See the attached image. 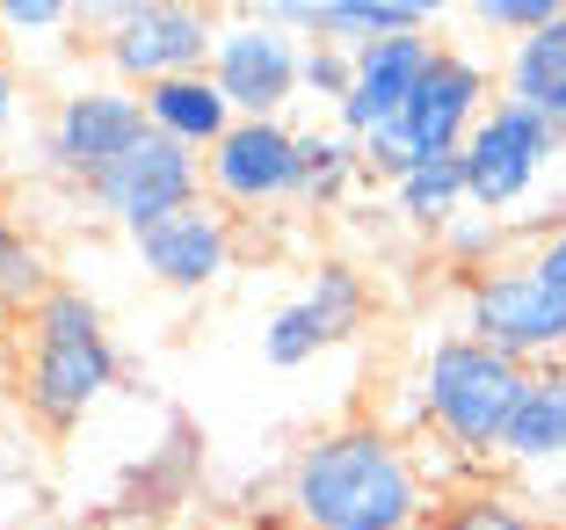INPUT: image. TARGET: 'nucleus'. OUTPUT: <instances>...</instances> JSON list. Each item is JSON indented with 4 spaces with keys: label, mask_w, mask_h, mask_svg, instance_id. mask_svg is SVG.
Listing matches in <instances>:
<instances>
[{
    "label": "nucleus",
    "mask_w": 566,
    "mask_h": 530,
    "mask_svg": "<svg viewBox=\"0 0 566 530\" xmlns=\"http://www.w3.org/2000/svg\"><path fill=\"white\" fill-rule=\"evenodd\" d=\"M429 530H545L531 509H523L509 487H486V480H472L465 495H450L443 509L429 516Z\"/></svg>",
    "instance_id": "nucleus-23"
},
{
    "label": "nucleus",
    "mask_w": 566,
    "mask_h": 530,
    "mask_svg": "<svg viewBox=\"0 0 566 530\" xmlns=\"http://www.w3.org/2000/svg\"><path fill=\"white\" fill-rule=\"evenodd\" d=\"M494 102H501V73L486 66V59H472V51H458V44H436L429 73H421L415 102H407V116H400L415 160L465 153V138L480 132V116L494 110Z\"/></svg>",
    "instance_id": "nucleus-10"
},
{
    "label": "nucleus",
    "mask_w": 566,
    "mask_h": 530,
    "mask_svg": "<svg viewBox=\"0 0 566 530\" xmlns=\"http://www.w3.org/2000/svg\"><path fill=\"white\" fill-rule=\"evenodd\" d=\"M66 30H81L73 0H0V44L30 51V44H51V37H66Z\"/></svg>",
    "instance_id": "nucleus-25"
},
{
    "label": "nucleus",
    "mask_w": 566,
    "mask_h": 530,
    "mask_svg": "<svg viewBox=\"0 0 566 530\" xmlns=\"http://www.w3.org/2000/svg\"><path fill=\"white\" fill-rule=\"evenodd\" d=\"M73 8H81V30H95V22L109 15V8H117V0H73Z\"/></svg>",
    "instance_id": "nucleus-32"
},
{
    "label": "nucleus",
    "mask_w": 566,
    "mask_h": 530,
    "mask_svg": "<svg viewBox=\"0 0 566 530\" xmlns=\"http://www.w3.org/2000/svg\"><path fill=\"white\" fill-rule=\"evenodd\" d=\"M44 291H51L44 240H36L8 204H0V320H30Z\"/></svg>",
    "instance_id": "nucleus-20"
},
{
    "label": "nucleus",
    "mask_w": 566,
    "mask_h": 530,
    "mask_svg": "<svg viewBox=\"0 0 566 530\" xmlns=\"http://www.w3.org/2000/svg\"><path fill=\"white\" fill-rule=\"evenodd\" d=\"M465 15L480 22V30H494V37H531V30H545V22H559L566 15V0H465Z\"/></svg>",
    "instance_id": "nucleus-27"
},
{
    "label": "nucleus",
    "mask_w": 566,
    "mask_h": 530,
    "mask_svg": "<svg viewBox=\"0 0 566 530\" xmlns=\"http://www.w3.org/2000/svg\"><path fill=\"white\" fill-rule=\"evenodd\" d=\"M138 95H146L153 132L189 146V153H211L218 138L240 124V110L226 102V87H218L211 73H175V81H153V87H138Z\"/></svg>",
    "instance_id": "nucleus-14"
},
{
    "label": "nucleus",
    "mask_w": 566,
    "mask_h": 530,
    "mask_svg": "<svg viewBox=\"0 0 566 530\" xmlns=\"http://www.w3.org/2000/svg\"><path fill=\"white\" fill-rule=\"evenodd\" d=\"M392 8H400V15L415 22V30H436V22H443V15H458L465 0H392Z\"/></svg>",
    "instance_id": "nucleus-31"
},
{
    "label": "nucleus",
    "mask_w": 566,
    "mask_h": 530,
    "mask_svg": "<svg viewBox=\"0 0 566 530\" xmlns=\"http://www.w3.org/2000/svg\"><path fill=\"white\" fill-rule=\"evenodd\" d=\"M364 175V138H349L342 124H298V211H334Z\"/></svg>",
    "instance_id": "nucleus-17"
},
{
    "label": "nucleus",
    "mask_w": 566,
    "mask_h": 530,
    "mask_svg": "<svg viewBox=\"0 0 566 530\" xmlns=\"http://www.w3.org/2000/svg\"><path fill=\"white\" fill-rule=\"evenodd\" d=\"M319 356H327V334H319L313 305L283 299L276 313L262 320V364L269 371H305V364H319Z\"/></svg>",
    "instance_id": "nucleus-24"
},
{
    "label": "nucleus",
    "mask_w": 566,
    "mask_h": 530,
    "mask_svg": "<svg viewBox=\"0 0 566 530\" xmlns=\"http://www.w3.org/2000/svg\"><path fill=\"white\" fill-rule=\"evenodd\" d=\"M509 465H566V364H545L523 393L516 422L501 436Z\"/></svg>",
    "instance_id": "nucleus-18"
},
{
    "label": "nucleus",
    "mask_w": 566,
    "mask_h": 530,
    "mask_svg": "<svg viewBox=\"0 0 566 530\" xmlns=\"http://www.w3.org/2000/svg\"><path fill=\"white\" fill-rule=\"evenodd\" d=\"M531 378H537L531 364L472 342V334H436V342L421 349V371H415L421 429L443 436V444H458L472 465H494L501 436H509L523 393H531Z\"/></svg>",
    "instance_id": "nucleus-3"
},
{
    "label": "nucleus",
    "mask_w": 566,
    "mask_h": 530,
    "mask_svg": "<svg viewBox=\"0 0 566 530\" xmlns=\"http://www.w3.org/2000/svg\"><path fill=\"white\" fill-rule=\"evenodd\" d=\"M400 30H415V22H407L392 0H319V30H313V44L364 51V44H378V37H400Z\"/></svg>",
    "instance_id": "nucleus-22"
},
{
    "label": "nucleus",
    "mask_w": 566,
    "mask_h": 530,
    "mask_svg": "<svg viewBox=\"0 0 566 530\" xmlns=\"http://www.w3.org/2000/svg\"><path fill=\"white\" fill-rule=\"evenodd\" d=\"M248 15H262V22H276V30H291V37H305V44H313V30H319V0H254Z\"/></svg>",
    "instance_id": "nucleus-29"
},
{
    "label": "nucleus",
    "mask_w": 566,
    "mask_h": 530,
    "mask_svg": "<svg viewBox=\"0 0 566 530\" xmlns=\"http://www.w3.org/2000/svg\"><path fill=\"white\" fill-rule=\"evenodd\" d=\"M298 73H305V37L276 30L262 15H240L218 30L211 81L226 87V102L240 116H283L298 102Z\"/></svg>",
    "instance_id": "nucleus-12"
},
{
    "label": "nucleus",
    "mask_w": 566,
    "mask_h": 530,
    "mask_svg": "<svg viewBox=\"0 0 566 530\" xmlns=\"http://www.w3.org/2000/svg\"><path fill=\"white\" fill-rule=\"evenodd\" d=\"M132 254H138V269H146V283H160L175 299H203V291H218V283L233 277L240 232H233V211H218V204L203 197V204H189V211L160 218V226L132 232Z\"/></svg>",
    "instance_id": "nucleus-11"
},
{
    "label": "nucleus",
    "mask_w": 566,
    "mask_h": 530,
    "mask_svg": "<svg viewBox=\"0 0 566 530\" xmlns=\"http://www.w3.org/2000/svg\"><path fill=\"white\" fill-rule=\"evenodd\" d=\"M15 116H22V81H15V66L0 59V146H8V132H15Z\"/></svg>",
    "instance_id": "nucleus-30"
},
{
    "label": "nucleus",
    "mask_w": 566,
    "mask_h": 530,
    "mask_svg": "<svg viewBox=\"0 0 566 530\" xmlns=\"http://www.w3.org/2000/svg\"><path fill=\"white\" fill-rule=\"evenodd\" d=\"M385 197H392V218H400L407 232H421V240H443V232L472 211V197H465V160H458V153L415 160L400 183L385 189Z\"/></svg>",
    "instance_id": "nucleus-16"
},
{
    "label": "nucleus",
    "mask_w": 566,
    "mask_h": 530,
    "mask_svg": "<svg viewBox=\"0 0 566 530\" xmlns=\"http://www.w3.org/2000/svg\"><path fill=\"white\" fill-rule=\"evenodd\" d=\"M436 254H443V269L450 277H486V269H501V262H516L509 254V218H486V211H465L458 226L436 240Z\"/></svg>",
    "instance_id": "nucleus-21"
},
{
    "label": "nucleus",
    "mask_w": 566,
    "mask_h": 530,
    "mask_svg": "<svg viewBox=\"0 0 566 530\" xmlns=\"http://www.w3.org/2000/svg\"><path fill=\"white\" fill-rule=\"evenodd\" d=\"M494 73H501V102H523V110L566 124V15L516 37V44L501 51Z\"/></svg>",
    "instance_id": "nucleus-15"
},
{
    "label": "nucleus",
    "mask_w": 566,
    "mask_h": 530,
    "mask_svg": "<svg viewBox=\"0 0 566 530\" xmlns=\"http://www.w3.org/2000/svg\"><path fill=\"white\" fill-rule=\"evenodd\" d=\"M356 81V51L342 44H305V73H298V102H319V110H342V95H349Z\"/></svg>",
    "instance_id": "nucleus-26"
},
{
    "label": "nucleus",
    "mask_w": 566,
    "mask_h": 530,
    "mask_svg": "<svg viewBox=\"0 0 566 530\" xmlns=\"http://www.w3.org/2000/svg\"><path fill=\"white\" fill-rule=\"evenodd\" d=\"M146 95L124 81H73L66 95L51 102L44 116V175H59V183L87 189L109 160H124V153L146 138Z\"/></svg>",
    "instance_id": "nucleus-7"
},
{
    "label": "nucleus",
    "mask_w": 566,
    "mask_h": 530,
    "mask_svg": "<svg viewBox=\"0 0 566 530\" xmlns=\"http://www.w3.org/2000/svg\"><path fill=\"white\" fill-rule=\"evenodd\" d=\"M291 516L305 530H421L436 501L407 436L378 415H349L291 458Z\"/></svg>",
    "instance_id": "nucleus-1"
},
{
    "label": "nucleus",
    "mask_w": 566,
    "mask_h": 530,
    "mask_svg": "<svg viewBox=\"0 0 566 530\" xmlns=\"http://www.w3.org/2000/svg\"><path fill=\"white\" fill-rule=\"evenodd\" d=\"M458 334H472V342L501 349V356H516V364H531V371L566 364V299L516 254V262H501V269H486V277L465 283Z\"/></svg>",
    "instance_id": "nucleus-5"
},
{
    "label": "nucleus",
    "mask_w": 566,
    "mask_h": 530,
    "mask_svg": "<svg viewBox=\"0 0 566 530\" xmlns=\"http://www.w3.org/2000/svg\"><path fill=\"white\" fill-rule=\"evenodd\" d=\"M203 197L233 218L298 204V124L291 116H240L233 132L203 153Z\"/></svg>",
    "instance_id": "nucleus-9"
},
{
    "label": "nucleus",
    "mask_w": 566,
    "mask_h": 530,
    "mask_svg": "<svg viewBox=\"0 0 566 530\" xmlns=\"http://www.w3.org/2000/svg\"><path fill=\"white\" fill-rule=\"evenodd\" d=\"M566 153V124H552V116L523 110V102H494V110L480 116V132L465 138V197L472 211L486 218H516L523 204L537 197V183H545V167Z\"/></svg>",
    "instance_id": "nucleus-6"
},
{
    "label": "nucleus",
    "mask_w": 566,
    "mask_h": 530,
    "mask_svg": "<svg viewBox=\"0 0 566 530\" xmlns=\"http://www.w3.org/2000/svg\"><path fill=\"white\" fill-rule=\"evenodd\" d=\"M81 197H87V211H95L102 226H117L124 240H132V232H146V226H160V218L203 204V153H189V146H175V138L146 132L124 160L102 167Z\"/></svg>",
    "instance_id": "nucleus-8"
},
{
    "label": "nucleus",
    "mask_w": 566,
    "mask_h": 530,
    "mask_svg": "<svg viewBox=\"0 0 566 530\" xmlns=\"http://www.w3.org/2000/svg\"><path fill=\"white\" fill-rule=\"evenodd\" d=\"M117 378H124V356L109 342L102 305L87 291H73V283H51L30 313V349H22V371H15L30 422L51 436L81 429L102 399L117 393Z\"/></svg>",
    "instance_id": "nucleus-2"
},
{
    "label": "nucleus",
    "mask_w": 566,
    "mask_h": 530,
    "mask_svg": "<svg viewBox=\"0 0 566 530\" xmlns=\"http://www.w3.org/2000/svg\"><path fill=\"white\" fill-rule=\"evenodd\" d=\"M298 299L313 305V320H319V334H327V349L356 342V328L370 320V283H364V269L342 262V254H327V262H319L313 277H305Z\"/></svg>",
    "instance_id": "nucleus-19"
},
{
    "label": "nucleus",
    "mask_w": 566,
    "mask_h": 530,
    "mask_svg": "<svg viewBox=\"0 0 566 530\" xmlns=\"http://www.w3.org/2000/svg\"><path fill=\"white\" fill-rule=\"evenodd\" d=\"M429 59H436V30H400V37L364 44L356 51V81H349V95H342V110H334V124L349 138L392 132L407 116V102H415L421 73H429Z\"/></svg>",
    "instance_id": "nucleus-13"
},
{
    "label": "nucleus",
    "mask_w": 566,
    "mask_h": 530,
    "mask_svg": "<svg viewBox=\"0 0 566 530\" xmlns=\"http://www.w3.org/2000/svg\"><path fill=\"white\" fill-rule=\"evenodd\" d=\"M523 262H531L537 277H545L552 291L566 299V218H552V226H537V240H531V254H523Z\"/></svg>",
    "instance_id": "nucleus-28"
},
{
    "label": "nucleus",
    "mask_w": 566,
    "mask_h": 530,
    "mask_svg": "<svg viewBox=\"0 0 566 530\" xmlns=\"http://www.w3.org/2000/svg\"><path fill=\"white\" fill-rule=\"evenodd\" d=\"M226 22L211 15V0H117L95 22V59L109 81L153 87L175 73H211V51Z\"/></svg>",
    "instance_id": "nucleus-4"
}]
</instances>
